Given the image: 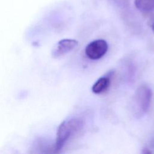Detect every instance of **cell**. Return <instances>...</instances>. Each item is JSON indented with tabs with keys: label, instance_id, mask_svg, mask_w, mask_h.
<instances>
[{
	"label": "cell",
	"instance_id": "cell-1",
	"mask_svg": "<svg viewBox=\"0 0 154 154\" xmlns=\"http://www.w3.org/2000/svg\"><path fill=\"white\" fill-rule=\"evenodd\" d=\"M83 127V121L79 118H72L63 121L58 126L54 152L59 153L69 140Z\"/></svg>",
	"mask_w": 154,
	"mask_h": 154
},
{
	"label": "cell",
	"instance_id": "cell-2",
	"mask_svg": "<svg viewBox=\"0 0 154 154\" xmlns=\"http://www.w3.org/2000/svg\"><path fill=\"white\" fill-rule=\"evenodd\" d=\"M152 97V92L149 87L143 85L137 89L133 98V109L135 116L141 117L147 112Z\"/></svg>",
	"mask_w": 154,
	"mask_h": 154
},
{
	"label": "cell",
	"instance_id": "cell-3",
	"mask_svg": "<svg viewBox=\"0 0 154 154\" xmlns=\"http://www.w3.org/2000/svg\"><path fill=\"white\" fill-rule=\"evenodd\" d=\"M108 49L107 42L103 39L90 42L85 49L86 56L90 60H97L103 57Z\"/></svg>",
	"mask_w": 154,
	"mask_h": 154
},
{
	"label": "cell",
	"instance_id": "cell-4",
	"mask_svg": "<svg viewBox=\"0 0 154 154\" xmlns=\"http://www.w3.org/2000/svg\"><path fill=\"white\" fill-rule=\"evenodd\" d=\"M78 45L74 39L65 38L60 40L52 48L51 54L54 58H59L73 51Z\"/></svg>",
	"mask_w": 154,
	"mask_h": 154
},
{
	"label": "cell",
	"instance_id": "cell-5",
	"mask_svg": "<svg viewBox=\"0 0 154 154\" xmlns=\"http://www.w3.org/2000/svg\"><path fill=\"white\" fill-rule=\"evenodd\" d=\"M111 83L110 78L102 76L99 78L93 85L91 90L94 94H100L108 90Z\"/></svg>",
	"mask_w": 154,
	"mask_h": 154
},
{
	"label": "cell",
	"instance_id": "cell-6",
	"mask_svg": "<svg viewBox=\"0 0 154 154\" xmlns=\"http://www.w3.org/2000/svg\"><path fill=\"white\" fill-rule=\"evenodd\" d=\"M136 8L143 12L154 10V0H134Z\"/></svg>",
	"mask_w": 154,
	"mask_h": 154
},
{
	"label": "cell",
	"instance_id": "cell-7",
	"mask_svg": "<svg viewBox=\"0 0 154 154\" xmlns=\"http://www.w3.org/2000/svg\"><path fill=\"white\" fill-rule=\"evenodd\" d=\"M116 4L120 6H125L127 4L128 0H113Z\"/></svg>",
	"mask_w": 154,
	"mask_h": 154
},
{
	"label": "cell",
	"instance_id": "cell-8",
	"mask_svg": "<svg viewBox=\"0 0 154 154\" xmlns=\"http://www.w3.org/2000/svg\"><path fill=\"white\" fill-rule=\"evenodd\" d=\"M152 31H153V32H154V19L153 20V21H152Z\"/></svg>",
	"mask_w": 154,
	"mask_h": 154
}]
</instances>
